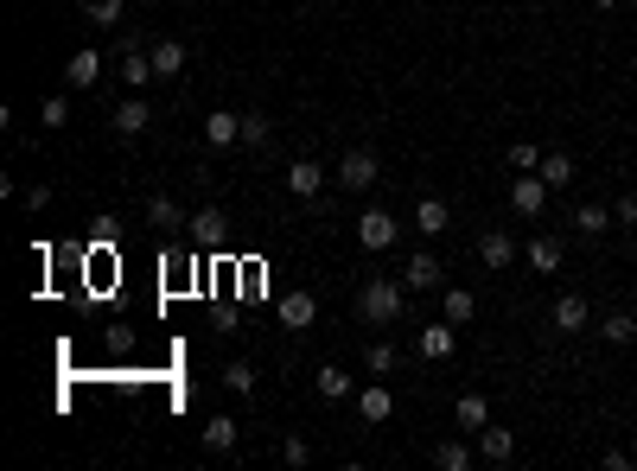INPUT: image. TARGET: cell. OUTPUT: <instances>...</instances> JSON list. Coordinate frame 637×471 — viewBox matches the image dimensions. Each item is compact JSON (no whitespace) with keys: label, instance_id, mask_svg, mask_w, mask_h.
Wrapping results in <instances>:
<instances>
[{"label":"cell","instance_id":"37","mask_svg":"<svg viewBox=\"0 0 637 471\" xmlns=\"http://www.w3.org/2000/svg\"><path fill=\"white\" fill-rule=\"evenodd\" d=\"M20 198H26V204H32V211H45V204H51V185H45V179H39V185H26V191H20Z\"/></svg>","mask_w":637,"mask_h":471},{"label":"cell","instance_id":"7","mask_svg":"<svg viewBox=\"0 0 637 471\" xmlns=\"http://www.w3.org/2000/svg\"><path fill=\"white\" fill-rule=\"evenodd\" d=\"M147 121H153V109H147V102H141V90H134L128 102H115V115H109V128H115V134H122V141H141V134H147Z\"/></svg>","mask_w":637,"mask_h":471},{"label":"cell","instance_id":"31","mask_svg":"<svg viewBox=\"0 0 637 471\" xmlns=\"http://www.w3.org/2000/svg\"><path fill=\"white\" fill-rule=\"evenodd\" d=\"M434 459H440L446 471H466V465H472V446H466V440H440Z\"/></svg>","mask_w":637,"mask_h":471},{"label":"cell","instance_id":"4","mask_svg":"<svg viewBox=\"0 0 637 471\" xmlns=\"http://www.w3.org/2000/svg\"><path fill=\"white\" fill-rule=\"evenodd\" d=\"M415 351L427 357V363H446L459 351V325L453 319H440V325H421V338H415Z\"/></svg>","mask_w":637,"mask_h":471},{"label":"cell","instance_id":"36","mask_svg":"<svg viewBox=\"0 0 637 471\" xmlns=\"http://www.w3.org/2000/svg\"><path fill=\"white\" fill-rule=\"evenodd\" d=\"M281 459H287V465H306V459H313V446H306V440H300V433H294V440H287V446H281Z\"/></svg>","mask_w":637,"mask_h":471},{"label":"cell","instance_id":"3","mask_svg":"<svg viewBox=\"0 0 637 471\" xmlns=\"http://www.w3.org/2000/svg\"><path fill=\"white\" fill-rule=\"evenodd\" d=\"M376 179H383V172H376V153H370V147H351V153H344V166H338V185H344V191H370Z\"/></svg>","mask_w":637,"mask_h":471},{"label":"cell","instance_id":"26","mask_svg":"<svg viewBox=\"0 0 637 471\" xmlns=\"http://www.w3.org/2000/svg\"><path fill=\"white\" fill-rule=\"evenodd\" d=\"M204 446H211V452L236 446V421H230V414H211V421H204Z\"/></svg>","mask_w":637,"mask_h":471},{"label":"cell","instance_id":"2","mask_svg":"<svg viewBox=\"0 0 637 471\" xmlns=\"http://www.w3.org/2000/svg\"><path fill=\"white\" fill-rule=\"evenodd\" d=\"M510 211L516 217H542L548 211V179H542V172H523V179L510 185Z\"/></svg>","mask_w":637,"mask_h":471},{"label":"cell","instance_id":"5","mask_svg":"<svg viewBox=\"0 0 637 471\" xmlns=\"http://www.w3.org/2000/svg\"><path fill=\"white\" fill-rule=\"evenodd\" d=\"M395 230H402V223H395L389 211H364V217H357V242H364L370 255H383V249H395Z\"/></svg>","mask_w":637,"mask_h":471},{"label":"cell","instance_id":"20","mask_svg":"<svg viewBox=\"0 0 637 471\" xmlns=\"http://www.w3.org/2000/svg\"><path fill=\"white\" fill-rule=\"evenodd\" d=\"M574 230L587 236V242H599V236L612 230V211H606V204H580V211H574Z\"/></svg>","mask_w":637,"mask_h":471},{"label":"cell","instance_id":"14","mask_svg":"<svg viewBox=\"0 0 637 471\" xmlns=\"http://www.w3.org/2000/svg\"><path fill=\"white\" fill-rule=\"evenodd\" d=\"M478 459L510 465V459H516V433H510V427H478Z\"/></svg>","mask_w":637,"mask_h":471},{"label":"cell","instance_id":"19","mask_svg":"<svg viewBox=\"0 0 637 471\" xmlns=\"http://www.w3.org/2000/svg\"><path fill=\"white\" fill-rule=\"evenodd\" d=\"M561 255H567V249H561L555 236H536V242H529V249H523V261H529V268H536V274H555V268H561Z\"/></svg>","mask_w":637,"mask_h":471},{"label":"cell","instance_id":"33","mask_svg":"<svg viewBox=\"0 0 637 471\" xmlns=\"http://www.w3.org/2000/svg\"><path fill=\"white\" fill-rule=\"evenodd\" d=\"M64 121H71V102H64V96H51L45 109H39V128H64Z\"/></svg>","mask_w":637,"mask_h":471},{"label":"cell","instance_id":"29","mask_svg":"<svg viewBox=\"0 0 637 471\" xmlns=\"http://www.w3.org/2000/svg\"><path fill=\"white\" fill-rule=\"evenodd\" d=\"M147 223H160V230H172V223H185V211H179V198H147Z\"/></svg>","mask_w":637,"mask_h":471},{"label":"cell","instance_id":"30","mask_svg":"<svg viewBox=\"0 0 637 471\" xmlns=\"http://www.w3.org/2000/svg\"><path fill=\"white\" fill-rule=\"evenodd\" d=\"M364 370H370V376H389V370H395V344H389V338H376L370 351H364Z\"/></svg>","mask_w":637,"mask_h":471},{"label":"cell","instance_id":"38","mask_svg":"<svg viewBox=\"0 0 637 471\" xmlns=\"http://www.w3.org/2000/svg\"><path fill=\"white\" fill-rule=\"evenodd\" d=\"M612 217H618V223H637V198H631V191H625V198L612 204Z\"/></svg>","mask_w":637,"mask_h":471},{"label":"cell","instance_id":"28","mask_svg":"<svg viewBox=\"0 0 637 471\" xmlns=\"http://www.w3.org/2000/svg\"><path fill=\"white\" fill-rule=\"evenodd\" d=\"M83 13H90V26H122L128 0H83Z\"/></svg>","mask_w":637,"mask_h":471},{"label":"cell","instance_id":"6","mask_svg":"<svg viewBox=\"0 0 637 471\" xmlns=\"http://www.w3.org/2000/svg\"><path fill=\"white\" fill-rule=\"evenodd\" d=\"M402 281H408V293H434V287H446V268H440V255L415 249V255H408V268H402Z\"/></svg>","mask_w":637,"mask_h":471},{"label":"cell","instance_id":"35","mask_svg":"<svg viewBox=\"0 0 637 471\" xmlns=\"http://www.w3.org/2000/svg\"><path fill=\"white\" fill-rule=\"evenodd\" d=\"M510 166H516V172H536V166H542V147L516 141V147H510Z\"/></svg>","mask_w":637,"mask_h":471},{"label":"cell","instance_id":"9","mask_svg":"<svg viewBox=\"0 0 637 471\" xmlns=\"http://www.w3.org/2000/svg\"><path fill=\"white\" fill-rule=\"evenodd\" d=\"M64 83H71V90H96V83H102V51H96V45L71 51V64H64Z\"/></svg>","mask_w":637,"mask_h":471},{"label":"cell","instance_id":"22","mask_svg":"<svg viewBox=\"0 0 637 471\" xmlns=\"http://www.w3.org/2000/svg\"><path fill=\"white\" fill-rule=\"evenodd\" d=\"M313 389H319V401H344V395H351V376H344L338 363H325V370L313 376Z\"/></svg>","mask_w":637,"mask_h":471},{"label":"cell","instance_id":"18","mask_svg":"<svg viewBox=\"0 0 637 471\" xmlns=\"http://www.w3.org/2000/svg\"><path fill=\"white\" fill-rule=\"evenodd\" d=\"M122 77H128V90H147V83L160 77V71H153V51L128 45V51H122Z\"/></svg>","mask_w":637,"mask_h":471},{"label":"cell","instance_id":"11","mask_svg":"<svg viewBox=\"0 0 637 471\" xmlns=\"http://www.w3.org/2000/svg\"><path fill=\"white\" fill-rule=\"evenodd\" d=\"M357 414H364L370 427H383L389 414H395V389H389V382H370V389H357Z\"/></svg>","mask_w":637,"mask_h":471},{"label":"cell","instance_id":"17","mask_svg":"<svg viewBox=\"0 0 637 471\" xmlns=\"http://www.w3.org/2000/svg\"><path fill=\"white\" fill-rule=\"evenodd\" d=\"M453 421L466 427V433H478V427H491V401L478 395V389H472V395H459V401H453Z\"/></svg>","mask_w":637,"mask_h":471},{"label":"cell","instance_id":"16","mask_svg":"<svg viewBox=\"0 0 637 471\" xmlns=\"http://www.w3.org/2000/svg\"><path fill=\"white\" fill-rule=\"evenodd\" d=\"M287 191H294V198H319V191H325V166L319 160H294V166H287Z\"/></svg>","mask_w":637,"mask_h":471},{"label":"cell","instance_id":"15","mask_svg":"<svg viewBox=\"0 0 637 471\" xmlns=\"http://www.w3.org/2000/svg\"><path fill=\"white\" fill-rule=\"evenodd\" d=\"M478 261H485L491 274H504L510 261H516V242H510L504 230H485V236H478Z\"/></svg>","mask_w":637,"mask_h":471},{"label":"cell","instance_id":"12","mask_svg":"<svg viewBox=\"0 0 637 471\" xmlns=\"http://www.w3.org/2000/svg\"><path fill=\"white\" fill-rule=\"evenodd\" d=\"M185 223H192V242H204V249H217V242L230 236V217H223L217 204H204V211H192Z\"/></svg>","mask_w":637,"mask_h":471},{"label":"cell","instance_id":"1","mask_svg":"<svg viewBox=\"0 0 637 471\" xmlns=\"http://www.w3.org/2000/svg\"><path fill=\"white\" fill-rule=\"evenodd\" d=\"M408 312V281H364L357 287V319L364 325H395Z\"/></svg>","mask_w":637,"mask_h":471},{"label":"cell","instance_id":"27","mask_svg":"<svg viewBox=\"0 0 637 471\" xmlns=\"http://www.w3.org/2000/svg\"><path fill=\"white\" fill-rule=\"evenodd\" d=\"M599 338H606V344H631L637 319H631V312H612V319H599Z\"/></svg>","mask_w":637,"mask_h":471},{"label":"cell","instance_id":"32","mask_svg":"<svg viewBox=\"0 0 637 471\" xmlns=\"http://www.w3.org/2000/svg\"><path fill=\"white\" fill-rule=\"evenodd\" d=\"M268 134H274V128H268V115H255V109H249V115H243V147H268Z\"/></svg>","mask_w":637,"mask_h":471},{"label":"cell","instance_id":"21","mask_svg":"<svg viewBox=\"0 0 637 471\" xmlns=\"http://www.w3.org/2000/svg\"><path fill=\"white\" fill-rule=\"evenodd\" d=\"M542 179H548V191H567V185H574L580 179V172H574V160H567V153H542Z\"/></svg>","mask_w":637,"mask_h":471},{"label":"cell","instance_id":"13","mask_svg":"<svg viewBox=\"0 0 637 471\" xmlns=\"http://www.w3.org/2000/svg\"><path fill=\"white\" fill-rule=\"evenodd\" d=\"M204 141H211V147H236V141H243V115H236V109H211V115H204Z\"/></svg>","mask_w":637,"mask_h":471},{"label":"cell","instance_id":"8","mask_svg":"<svg viewBox=\"0 0 637 471\" xmlns=\"http://www.w3.org/2000/svg\"><path fill=\"white\" fill-rule=\"evenodd\" d=\"M548 325L574 338V331H587V325H593V306L580 300V293H561V300H555V312H548Z\"/></svg>","mask_w":637,"mask_h":471},{"label":"cell","instance_id":"34","mask_svg":"<svg viewBox=\"0 0 637 471\" xmlns=\"http://www.w3.org/2000/svg\"><path fill=\"white\" fill-rule=\"evenodd\" d=\"M223 389L249 395V389H255V370H249V363H230V370H223Z\"/></svg>","mask_w":637,"mask_h":471},{"label":"cell","instance_id":"10","mask_svg":"<svg viewBox=\"0 0 637 471\" xmlns=\"http://www.w3.org/2000/svg\"><path fill=\"white\" fill-rule=\"evenodd\" d=\"M313 319H319V300H313V293H306V287H294V293H287V300H281V325H287V331H294V338H300V331H313Z\"/></svg>","mask_w":637,"mask_h":471},{"label":"cell","instance_id":"41","mask_svg":"<svg viewBox=\"0 0 637 471\" xmlns=\"http://www.w3.org/2000/svg\"><path fill=\"white\" fill-rule=\"evenodd\" d=\"M625 7H637V0H625Z\"/></svg>","mask_w":637,"mask_h":471},{"label":"cell","instance_id":"39","mask_svg":"<svg viewBox=\"0 0 637 471\" xmlns=\"http://www.w3.org/2000/svg\"><path fill=\"white\" fill-rule=\"evenodd\" d=\"M593 7H599V13H612V7H625V0H593Z\"/></svg>","mask_w":637,"mask_h":471},{"label":"cell","instance_id":"23","mask_svg":"<svg viewBox=\"0 0 637 471\" xmlns=\"http://www.w3.org/2000/svg\"><path fill=\"white\" fill-rule=\"evenodd\" d=\"M446 223H453V217H446L440 198H421V204H415V230H421V236H440Z\"/></svg>","mask_w":637,"mask_h":471},{"label":"cell","instance_id":"24","mask_svg":"<svg viewBox=\"0 0 637 471\" xmlns=\"http://www.w3.org/2000/svg\"><path fill=\"white\" fill-rule=\"evenodd\" d=\"M472 312H478V293H466V287H446V312H440V319L472 325Z\"/></svg>","mask_w":637,"mask_h":471},{"label":"cell","instance_id":"25","mask_svg":"<svg viewBox=\"0 0 637 471\" xmlns=\"http://www.w3.org/2000/svg\"><path fill=\"white\" fill-rule=\"evenodd\" d=\"M153 71H160V77H179V71H185V45H179V39H160V45H153Z\"/></svg>","mask_w":637,"mask_h":471},{"label":"cell","instance_id":"40","mask_svg":"<svg viewBox=\"0 0 637 471\" xmlns=\"http://www.w3.org/2000/svg\"><path fill=\"white\" fill-rule=\"evenodd\" d=\"M631 261H637V242H631Z\"/></svg>","mask_w":637,"mask_h":471}]
</instances>
